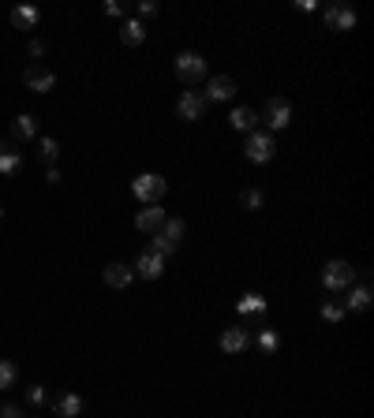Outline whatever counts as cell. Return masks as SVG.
Returning a JSON list of instances; mask_svg holds the SVG:
<instances>
[{
  "label": "cell",
  "mask_w": 374,
  "mask_h": 418,
  "mask_svg": "<svg viewBox=\"0 0 374 418\" xmlns=\"http://www.w3.org/2000/svg\"><path fill=\"white\" fill-rule=\"evenodd\" d=\"M23 164V150L8 138V142H0V175H12L15 169Z\"/></svg>",
  "instance_id": "obj_16"
},
{
  "label": "cell",
  "mask_w": 374,
  "mask_h": 418,
  "mask_svg": "<svg viewBox=\"0 0 374 418\" xmlns=\"http://www.w3.org/2000/svg\"><path fill=\"white\" fill-rule=\"evenodd\" d=\"M102 281H105L109 287H127V284L135 281V269L124 265V262H109V265L102 269Z\"/></svg>",
  "instance_id": "obj_11"
},
{
  "label": "cell",
  "mask_w": 374,
  "mask_h": 418,
  "mask_svg": "<svg viewBox=\"0 0 374 418\" xmlns=\"http://www.w3.org/2000/svg\"><path fill=\"white\" fill-rule=\"evenodd\" d=\"M262 120H266L273 131H281V127L292 124V105H288L285 97H270L266 101V116H262Z\"/></svg>",
  "instance_id": "obj_9"
},
{
  "label": "cell",
  "mask_w": 374,
  "mask_h": 418,
  "mask_svg": "<svg viewBox=\"0 0 374 418\" xmlns=\"http://www.w3.org/2000/svg\"><path fill=\"white\" fill-rule=\"evenodd\" d=\"M172 68H176V75H180V82H198L206 75V60L198 57V53H180L176 60H172Z\"/></svg>",
  "instance_id": "obj_5"
},
{
  "label": "cell",
  "mask_w": 374,
  "mask_h": 418,
  "mask_svg": "<svg viewBox=\"0 0 374 418\" xmlns=\"http://www.w3.org/2000/svg\"><path fill=\"white\" fill-rule=\"evenodd\" d=\"M38 157L53 169V164H57V157H60V142H57V138H41V142H38Z\"/></svg>",
  "instance_id": "obj_22"
},
{
  "label": "cell",
  "mask_w": 374,
  "mask_h": 418,
  "mask_svg": "<svg viewBox=\"0 0 374 418\" xmlns=\"http://www.w3.org/2000/svg\"><path fill=\"white\" fill-rule=\"evenodd\" d=\"M45 180H49V183H60V180H64V175H60V169H57V164H53V169H45Z\"/></svg>",
  "instance_id": "obj_33"
},
{
  "label": "cell",
  "mask_w": 374,
  "mask_h": 418,
  "mask_svg": "<svg viewBox=\"0 0 374 418\" xmlns=\"http://www.w3.org/2000/svg\"><path fill=\"white\" fill-rule=\"evenodd\" d=\"M165 191H169V183H165V175H158V172H142L139 180L131 183V194L139 202H146V206H158V202L165 198Z\"/></svg>",
  "instance_id": "obj_1"
},
{
  "label": "cell",
  "mask_w": 374,
  "mask_h": 418,
  "mask_svg": "<svg viewBox=\"0 0 374 418\" xmlns=\"http://www.w3.org/2000/svg\"><path fill=\"white\" fill-rule=\"evenodd\" d=\"M326 23L333 26V30H352L355 26V12L348 4H330L326 8Z\"/></svg>",
  "instance_id": "obj_13"
},
{
  "label": "cell",
  "mask_w": 374,
  "mask_h": 418,
  "mask_svg": "<svg viewBox=\"0 0 374 418\" xmlns=\"http://www.w3.org/2000/svg\"><path fill=\"white\" fill-rule=\"evenodd\" d=\"M352 281H355V269H352V262H344V258H333V262L322 269L326 292H344V287H352Z\"/></svg>",
  "instance_id": "obj_3"
},
{
  "label": "cell",
  "mask_w": 374,
  "mask_h": 418,
  "mask_svg": "<svg viewBox=\"0 0 374 418\" xmlns=\"http://www.w3.org/2000/svg\"><path fill=\"white\" fill-rule=\"evenodd\" d=\"M53 411H57V418H75V415H83V396L64 392V396L53 399Z\"/></svg>",
  "instance_id": "obj_17"
},
{
  "label": "cell",
  "mask_w": 374,
  "mask_h": 418,
  "mask_svg": "<svg viewBox=\"0 0 374 418\" xmlns=\"http://www.w3.org/2000/svg\"><path fill=\"white\" fill-rule=\"evenodd\" d=\"M165 220L169 217H165V209H161V206H146V209L135 213V228H139V231H158Z\"/></svg>",
  "instance_id": "obj_14"
},
{
  "label": "cell",
  "mask_w": 374,
  "mask_h": 418,
  "mask_svg": "<svg viewBox=\"0 0 374 418\" xmlns=\"http://www.w3.org/2000/svg\"><path fill=\"white\" fill-rule=\"evenodd\" d=\"M26 403H30V407H45V403H49V392H45L41 385H30V388H26Z\"/></svg>",
  "instance_id": "obj_28"
},
{
  "label": "cell",
  "mask_w": 374,
  "mask_h": 418,
  "mask_svg": "<svg viewBox=\"0 0 374 418\" xmlns=\"http://www.w3.org/2000/svg\"><path fill=\"white\" fill-rule=\"evenodd\" d=\"M184 231H187V225H184V220H176V217H172V220H165V225H161L158 231H153V250H158L161 258H165V254H172V250H176L180 243H184Z\"/></svg>",
  "instance_id": "obj_2"
},
{
  "label": "cell",
  "mask_w": 374,
  "mask_h": 418,
  "mask_svg": "<svg viewBox=\"0 0 374 418\" xmlns=\"http://www.w3.org/2000/svg\"><path fill=\"white\" fill-rule=\"evenodd\" d=\"M30 138H38V120L30 113L15 116V127H12V142H30Z\"/></svg>",
  "instance_id": "obj_18"
},
{
  "label": "cell",
  "mask_w": 374,
  "mask_h": 418,
  "mask_svg": "<svg viewBox=\"0 0 374 418\" xmlns=\"http://www.w3.org/2000/svg\"><path fill=\"white\" fill-rule=\"evenodd\" d=\"M38 19H41V12L34 4H19L12 12V26L15 30H34V26H38Z\"/></svg>",
  "instance_id": "obj_19"
},
{
  "label": "cell",
  "mask_w": 374,
  "mask_h": 418,
  "mask_svg": "<svg viewBox=\"0 0 374 418\" xmlns=\"http://www.w3.org/2000/svg\"><path fill=\"white\" fill-rule=\"evenodd\" d=\"M232 94H236V82L229 75H214L206 82V97L203 101H232Z\"/></svg>",
  "instance_id": "obj_12"
},
{
  "label": "cell",
  "mask_w": 374,
  "mask_h": 418,
  "mask_svg": "<svg viewBox=\"0 0 374 418\" xmlns=\"http://www.w3.org/2000/svg\"><path fill=\"white\" fill-rule=\"evenodd\" d=\"M15 381H19V366L12 359H0V388H15Z\"/></svg>",
  "instance_id": "obj_23"
},
{
  "label": "cell",
  "mask_w": 374,
  "mask_h": 418,
  "mask_svg": "<svg viewBox=\"0 0 374 418\" xmlns=\"http://www.w3.org/2000/svg\"><path fill=\"white\" fill-rule=\"evenodd\" d=\"M344 314H348V310H344V303H337V299H326V303H322V318L330 321V325H337V321L344 318Z\"/></svg>",
  "instance_id": "obj_26"
},
{
  "label": "cell",
  "mask_w": 374,
  "mask_h": 418,
  "mask_svg": "<svg viewBox=\"0 0 374 418\" xmlns=\"http://www.w3.org/2000/svg\"><path fill=\"white\" fill-rule=\"evenodd\" d=\"M203 108H206V101H203V94H195V90H184L176 101L180 120H203Z\"/></svg>",
  "instance_id": "obj_10"
},
{
  "label": "cell",
  "mask_w": 374,
  "mask_h": 418,
  "mask_svg": "<svg viewBox=\"0 0 374 418\" xmlns=\"http://www.w3.org/2000/svg\"><path fill=\"white\" fill-rule=\"evenodd\" d=\"M259 113L254 108H247V105H240V108H232V116H229V124H232V131H259Z\"/></svg>",
  "instance_id": "obj_15"
},
{
  "label": "cell",
  "mask_w": 374,
  "mask_h": 418,
  "mask_svg": "<svg viewBox=\"0 0 374 418\" xmlns=\"http://www.w3.org/2000/svg\"><path fill=\"white\" fill-rule=\"evenodd\" d=\"M139 15H142V19H150V15H158V4H153V0H139Z\"/></svg>",
  "instance_id": "obj_30"
},
{
  "label": "cell",
  "mask_w": 374,
  "mask_h": 418,
  "mask_svg": "<svg viewBox=\"0 0 374 418\" xmlns=\"http://www.w3.org/2000/svg\"><path fill=\"white\" fill-rule=\"evenodd\" d=\"M236 310H240V314H266V299H262V295H243V299H240V306H236Z\"/></svg>",
  "instance_id": "obj_24"
},
{
  "label": "cell",
  "mask_w": 374,
  "mask_h": 418,
  "mask_svg": "<svg viewBox=\"0 0 374 418\" xmlns=\"http://www.w3.org/2000/svg\"><path fill=\"white\" fill-rule=\"evenodd\" d=\"M243 153H247V161H254V164H266V161H273V153H277V138L270 131H251Z\"/></svg>",
  "instance_id": "obj_4"
},
{
  "label": "cell",
  "mask_w": 374,
  "mask_h": 418,
  "mask_svg": "<svg viewBox=\"0 0 374 418\" xmlns=\"http://www.w3.org/2000/svg\"><path fill=\"white\" fill-rule=\"evenodd\" d=\"M0 418H23V407L19 403H4L0 407Z\"/></svg>",
  "instance_id": "obj_29"
},
{
  "label": "cell",
  "mask_w": 374,
  "mask_h": 418,
  "mask_svg": "<svg viewBox=\"0 0 374 418\" xmlns=\"http://www.w3.org/2000/svg\"><path fill=\"white\" fill-rule=\"evenodd\" d=\"M131 269H135V276H142V281H158V276L165 273V258H161L158 250H142Z\"/></svg>",
  "instance_id": "obj_7"
},
{
  "label": "cell",
  "mask_w": 374,
  "mask_h": 418,
  "mask_svg": "<svg viewBox=\"0 0 374 418\" xmlns=\"http://www.w3.org/2000/svg\"><path fill=\"white\" fill-rule=\"evenodd\" d=\"M30 57H45V41H41V38L30 41Z\"/></svg>",
  "instance_id": "obj_32"
},
{
  "label": "cell",
  "mask_w": 374,
  "mask_h": 418,
  "mask_svg": "<svg viewBox=\"0 0 374 418\" xmlns=\"http://www.w3.org/2000/svg\"><path fill=\"white\" fill-rule=\"evenodd\" d=\"M371 284H359V287H352L348 292V299H344V310H367L371 306Z\"/></svg>",
  "instance_id": "obj_20"
},
{
  "label": "cell",
  "mask_w": 374,
  "mask_h": 418,
  "mask_svg": "<svg viewBox=\"0 0 374 418\" xmlns=\"http://www.w3.org/2000/svg\"><path fill=\"white\" fill-rule=\"evenodd\" d=\"M262 202H266V194H262L259 187H247V191L240 194V206H243V209H251V213H254V209H262Z\"/></svg>",
  "instance_id": "obj_25"
},
{
  "label": "cell",
  "mask_w": 374,
  "mask_h": 418,
  "mask_svg": "<svg viewBox=\"0 0 374 418\" xmlns=\"http://www.w3.org/2000/svg\"><path fill=\"white\" fill-rule=\"evenodd\" d=\"M259 348H262V351H270V355H273V351L281 348V336H277L273 329H262V332H259Z\"/></svg>",
  "instance_id": "obj_27"
},
{
  "label": "cell",
  "mask_w": 374,
  "mask_h": 418,
  "mask_svg": "<svg viewBox=\"0 0 374 418\" xmlns=\"http://www.w3.org/2000/svg\"><path fill=\"white\" fill-rule=\"evenodd\" d=\"M251 348V329L247 325H232V329L221 332V351H229V355H240V351Z\"/></svg>",
  "instance_id": "obj_8"
},
{
  "label": "cell",
  "mask_w": 374,
  "mask_h": 418,
  "mask_svg": "<svg viewBox=\"0 0 374 418\" xmlns=\"http://www.w3.org/2000/svg\"><path fill=\"white\" fill-rule=\"evenodd\" d=\"M102 12L109 15V19H116V15H120V4H116V0H105V8Z\"/></svg>",
  "instance_id": "obj_31"
},
{
  "label": "cell",
  "mask_w": 374,
  "mask_h": 418,
  "mask_svg": "<svg viewBox=\"0 0 374 418\" xmlns=\"http://www.w3.org/2000/svg\"><path fill=\"white\" fill-rule=\"evenodd\" d=\"M0 217H4V206H0Z\"/></svg>",
  "instance_id": "obj_34"
},
{
  "label": "cell",
  "mask_w": 374,
  "mask_h": 418,
  "mask_svg": "<svg viewBox=\"0 0 374 418\" xmlns=\"http://www.w3.org/2000/svg\"><path fill=\"white\" fill-rule=\"evenodd\" d=\"M23 82H26V90H34V94H49V90H57V75H53L45 64H30V68L23 71Z\"/></svg>",
  "instance_id": "obj_6"
},
{
  "label": "cell",
  "mask_w": 374,
  "mask_h": 418,
  "mask_svg": "<svg viewBox=\"0 0 374 418\" xmlns=\"http://www.w3.org/2000/svg\"><path fill=\"white\" fill-rule=\"evenodd\" d=\"M120 38H124V45H142V41H146V26H142V19H127V23H124V30H120Z\"/></svg>",
  "instance_id": "obj_21"
}]
</instances>
